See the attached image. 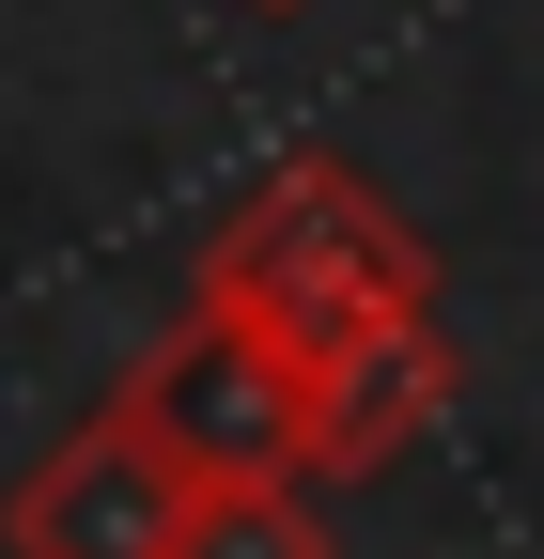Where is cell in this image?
Returning a JSON list of instances; mask_svg holds the SVG:
<instances>
[{
    "mask_svg": "<svg viewBox=\"0 0 544 559\" xmlns=\"http://www.w3.org/2000/svg\"><path fill=\"white\" fill-rule=\"evenodd\" d=\"M451 404V326H389V342H343V358H311L296 389V481H374L421 451V419Z\"/></svg>",
    "mask_w": 544,
    "mask_h": 559,
    "instance_id": "4",
    "label": "cell"
},
{
    "mask_svg": "<svg viewBox=\"0 0 544 559\" xmlns=\"http://www.w3.org/2000/svg\"><path fill=\"white\" fill-rule=\"evenodd\" d=\"M249 16H311V0H249Z\"/></svg>",
    "mask_w": 544,
    "mask_h": 559,
    "instance_id": "6",
    "label": "cell"
},
{
    "mask_svg": "<svg viewBox=\"0 0 544 559\" xmlns=\"http://www.w3.org/2000/svg\"><path fill=\"white\" fill-rule=\"evenodd\" d=\"M172 559H343L327 544V481H202Z\"/></svg>",
    "mask_w": 544,
    "mask_h": 559,
    "instance_id": "5",
    "label": "cell"
},
{
    "mask_svg": "<svg viewBox=\"0 0 544 559\" xmlns=\"http://www.w3.org/2000/svg\"><path fill=\"white\" fill-rule=\"evenodd\" d=\"M296 389H311V373H296L249 311H202V296H187L141 358H125L109 404L141 419L187 481H296Z\"/></svg>",
    "mask_w": 544,
    "mask_h": 559,
    "instance_id": "2",
    "label": "cell"
},
{
    "mask_svg": "<svg viewBox=\"0 0 544 559\" xmlns=\"http://www.w3.org/2000/svg\"><path fill=\"white\" fill-rule=\"evenodd\" d=\"M187 513H202V481L125 404H94L79 436H47L16 481H0V559H172Z\"/></svg>",
    "mask_w": 544,
    "mask_h": 559,
    "instance_id": "3",
    "label": "cell"
},
{
    "mask_svg": "<svg viewBox=\"0 0 544 559\" xmlns=\"http://www.w3.org/2000/svg\"><path fill=\"white\" fill-rule=\"evenodd\" d=\"M187 296H202V311H249V326L311 373V358H343V342L421 326V311H436V249L404 234V202H389L358 156L296 140V156L264 171L218 234H202Z\"/></svg>",
    "mask_w": 544,
    "mask_h": 559,
    "instance_id": "1",
    "label": "cell"
}]
</instances>
